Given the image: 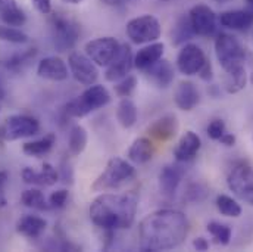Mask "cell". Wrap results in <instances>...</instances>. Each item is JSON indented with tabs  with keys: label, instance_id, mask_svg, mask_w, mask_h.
<instances>
[{
	"label": "cell",
	"instance_id": "cell-5",
	"mask_svg": "<svg viewBox=\"0 0 253 252\" xmlns=\"http://www.w3.org/2000/svg\"><path fill=\"white\" fill-rule=\"evenodd\" d=\"M215 53L225 72L234 71L240 66H245L246 49L243 45L231 34L221 33L215 39Z\"/></svg>",
	"mask_w": 253,
	"mask_h": 252
},
{
	"label": "cell",
	"instance_id": "cell-1",
	"mask_svg": "<svg viewBox=\"0 0 253 252\" xmlns=\"http://www.w3.org/2000/svg\"><path fill=\"white\" fill-rule=\"evenodd\" d=\"M189 235V220L178 211L164 208L150 212L138 224L141 251H168L178 248Z\"/></svg>",
	"mask_w": 253,
	"mask_h": 252
},
{
	"label": "cell",
	"instance_id": "cell-27",
	"mask_svg": "<svg viewBox=\"0 0 253 252\" xmlns=\"http://www.w3.org/2000/svg\"><path fill=\"white\" fill-rule=\"evenodd\" d=\"M55 143H56V134L55 133H47L42 139H37V140L24 143L22 152L25 155H28V156L40 158V156L49 153L52 151V148L55 146Z\"/></svg>",
	"mask_w": 253,
	"mask_h": 252
},
{
	"label": "cell",
	"instance_id": "cell-12",
	"mask_svg": "<svg viewBox=\"0 0 253 252\" xmlns=\"http://www.w3.org/2000/svg\"><path fill=\"white\" fill-rule=\"evenodd\" d=\"M68 65L72 77L83 86L96 84L99 78L97 65L93 62L87 55L81 53H71L68 58Z\"/></svg>",
	"mask_w": 253,
	"mask_h": 252
},
{
	"label": "cell",
	"instance_id": "cell-2",
	"mask_svg": "<svg viewBox=\"0 0 253 252\" xmlns=\"http://www.w3.org/2000/svg\"><path fill=\"white\" fill-rule=\"evenodd\" d=\"M138 199L131 193H102L90 205V220L103 230H124L134 224Z\"/></svg>",
	"mask_w": 253,
	"mask_h": 252
},
{
	"label": "cell",
	"instance_id": "cell-11",
	"mask_svg": "<svg viewBox=\"0 0 253 252\" xmlns=\"http://www.w3.org/2000/svg\"><path fill=\"white\" fill-rule=\"evenodd\" d=\"M189 21L194 34L202 37H211L216 33L218 16L206 4H196L190 9Z\"/></svg>",
	"mask_w": 253,
	"mask_h": 252
},
{
	"label": "cell",
	"instance_id": "cell-49",
	"mask_svg": "<svg viewBox=\"0 0 253 252\" xmlns=\"http://www.w3.org/2000/svg\"><path fill=\"white\" fill-rule=\"evenodd\" d=\"M4 96V90H3V86H1V81H0V99H3Z\"/></svg>",
	"mask_w": 253,
	"mask_h": 252
},
{
	"label": "cell",
	"instance_id": "cell-8",
	"mask_svg": "<svg viewBox=\"0 0 253 252\" xmlns=\"http://www.w3.org/2000/svg\"><path fill=\"white\" fill-rule=\"evenodd\" d=\"M40 130V123L37 118L25 114H16L7 117L0 124V143L15 142L24 137L37 134Z\"/></svg>",
	"mask_w": 253,
	"mask_h": 252
},
{
	"label": "cell",
	"instance_id": "cell-37",
	"mask_svg": "<svg viewBox=\"0 0 253 252\" xmlns=\"http://www.w3.org/2000/svg\"><path fill=\"white\" fill-rule=\"evenodd\" d=\"M114 89H115V93L120 98H123V99L124 98H131L132 93L137 89V78L134 75H126L123 80H120V81L115 83Z\"/></svg>",
	"mask_w": 253,
	"mask_h": 252
},
{
	"label": "cell",
	"instance_id": "cell-22",
	"mask_svg": "<svg viewBox=\"0 0 253 252\" xmlns=\"http://www.w3.org/2000/svg\"><path fill=\"white\" fill-rule=\"evenodd\" d=\"M164 52H165V45L164 43H161V42L149 43L147 46L141 48L134 55V68L146 71L153 63H156L159 59H162Z\"/></svg>",
	"mask_w": 253,
	"mask_h": 252
},
{
	"label": "cell",
	"instance_id": "cell-41",
	"mask_svg": "<svg viewBox=\"0 0 253 252\" xmlns=\"http://www.w3.org/2000/svg\"><path fill=\"white\" fill-rule=\"evenodd\" d=\"M9 176L6 171H0V208H4L7 205V198H6V185H7Z\"/></svg>",
	"mask_w": 253,
	"mask_h": 252
},
{
	"label": "cell",
	"instance_id": "cell-7",
	"mask_svg": "<svg viewBox=\"0 0 253 252\" xmlns=\"http://www.w3.org/2000/svg\"><path fill=\"white\" fill-rule=\"evenodd\" d=\"M126 33L134 45H146L156 42L162 34L161 22L153 15H141L126 22Z\"/></svg>",
	"mask_w": 253,
	"mask_h": 252
},
{
	"label": "cell",
	"instance_id": "cell-3",
	"mask_svg": "<svg viewBox=\"0 0 253 252\" xmlns=\"http://www.w3.org/2000/svg\"><path fill=\"white\" fill-rule=\"evenodd\" d=\"M111 102V93L102 84L88 86L80 96L65 105V114L71 118H83Z\"/></svg>",
	"mask_w": 253,
	"mask_h": 252
},
{
	"label": "cell",
	"instance_id": "cell-39",
	"mask_svg": "<svg viewBox=\"0 0 253 252\" xmlns=\"http://www.w3.org/2000/svg\"><path fill=\"white\" fill-rule=\"evenodd\" d=\"M225 131H227V126H225L224 120H219V118L212 120V121L209 123L208 128H206L208 137L212 139V140H219V139L224 136Z\"/></svg>",
	"mask_w": 253,
	"mask_h": 252
},
{
	"label": "cell",
	"instance_id": "cell-17",
	"mask_svg": "<svg viewBox=\"0 0 253 252\" xmlns=\"http://www.w3.org/2000/svg\"><path fill=\"white\" fill-rule=\"evenodd\" d=\"M218 22L234 31H246L253 25V10L236 9V10H225L218 16Z\"/></svg>",
	"mask_w": 253,
	"mask_h": 252
},
{
	"label": "cell",
	"instance_id": "cell-21",
	"mask_svg": "<svg viewBox=\"0 0 253 252\" xmlns=\"http://www.w3.org/2000/svg\"><path fill=\"white\" fill-rule=\"evenodd\" d=\"M174 66L167 59H159L146 69V77L159 89H167L174 81Z\"/></svg>",
	"mask_w": 253,
	"mask_h": 252
},
{
	"label": "cell",
	"instance_id": "cell-28",
	"mask_svg": "<svg viewBox=\"0 0 253 252\" xmlns=\"http://www.w3.org/2000/svg\"><path fill=\"white\" fill-rule=\"evenodd\" d=\"M138 118V109L135 106V103L129 99V98H124L121 99V102L118 103L117 108V120L124 128H131L137 123Z\"/></svg>",
	"mask_w": 253,
	"mask_h": 252
},
{
	"label": "cell",
	"instance_id": "cell-40",
	"mask_svg": "<svg viewBox=\"0 0 253 252\" xmlns=\"http://www.w3.org/2000/svg\"><path fill=\"white\" fill-rule=\"evenodd\" d=\"M68 198H69V192L66 189L56 190V192H53V193L49 196V205H50V208L61 209V208H63V206L66 205Z\"/></svg>",
	"mask_w": 253,
	"mask_h": 252
},
{
	"label": "cell",
	"instance_id": "cell-14",
	"mask_svg": "<svg viewBox=\"0 0 253 252\" xmlns=\"http://www.w3.org/2000/svg\"><path fill=\"white\" fill-rule=\"evenodd\" d=\"M132 68H134V56H132L131 48L128 45H121L114 61L106 66L105 78L106 81L117 83L126 77Z\"/></svg>",
	"mask_w": 253,
	"mask_h": 252
},
{
	"label": "cell",
	"instance_id": "cell-45",
	"mask_svg": "<svg viewBox=\"0 0 253 252\" xmlns=\"http://www.w3.org/2000/svg\"><path fill=\"white\" fill-rule=\"evenodd\" d=\"M193 248H194L196 251H208V250H209V242H208L205 238H196V239L193 241Z\"/></svg>",
	"mask_w": 253,
	"mask_h": 252
},
{
	"label": "cell",
	"instance_id": "cell-9",
	"mask_svg": "<svg viewBox=\"0 0 253 252\" xmlns=\"http://www.w3.org/2000/svg\"><path fill=\"white\" fill-rule=\"evenodd\" d=\"M227 185L230 190L242 201L253 206V167L245 161L236 162L228 176Z\"/></svg>",
	"mask_w": 253,
	"mask_h": 252
},
{
	"label": "cell",
	"instance_id": "cell-30",
	"mask_svg": "<svg viewBox=\"0 0 253 252\" xmlns=\"http://www.w3.org/2000/svg\"><path fill=\"white\" fill-rule=\"evenodd\" d=\"M225 90L230 95L239 93L240 90H243L246 87L248 83V74H246V68L240 66L231 72H225Z\"/></svg>",
	"mask_w": 253,
	"mask_h": 252
},
{
	"label": "cell",
	"instance_id": "cell-20",
	"mask_svg": "<svg viewBox=\"0 0 253 252\" xmlns=\"http://www.w3.org/2000/svg\"><path fill=\"white\" fill-rule=\"evenodd\" d=\"M200 101L197 87L191 81H180L174 90V102L181 111H193Z\"/></svg>",
	"mask_w": 253,
	"mask_h": 252
},
{
	"label": "cell",
	"instance_id": "cell-31",
	"mask_svg": "<svg viewBox=\"0 0 253 252\" xmlns=\"http://www.w3.org/2000/svg\"><path fill=\"white\" fill-rule=\"evenodd\" d=\"M21 202L27 208H33L37 211H47L50 209L49 201H46L43 192L40 189H28L25 190L21 196Z\"/></svg>",
	"mask_w": 253,
	"mask_h": 252
},
{
	"label": "cell",
	"instance_id": "cell-4",
	"mask_svg": "<svg viewBox=\"0 0 253 252\" xmlns=\"http://www.w3.org/2000/svg\"><path fill=\"white\" fill-rule=\"evenodd\" d=\"M135 177V168L120 156H114L108 161L105 170L100 176L93 182V192H106V190L118 189L123 185L131 182Z\"/></svg>",
	"mask_w": 253,
	"mask_h": 252
},
{
	"label": "cell",
	"instance_id": "cell-13",
	"mask_svg": "<svg viewBox=\"0 0 253 252\" xmlns=\"http://www.w3.org/2000/svg\"><path fill=\"white\" fill-rule=\"evenodd\" d=\"M208 61L202 48L194 43H187L181 48L177 56V68L184 75H196L202 69V66Z\"/></svg>",
	"mask_w": 253,
	"mask_h": 252
},
{
	"label": "cell",
	"instance_id": "cell-24",
	"mask_svg": "<svg viewBox=\"0 0 253 252\" xmlns=\"http://www.w3.org/2000/svg\"><path fill=\"white\" fill-rule=\"evenodd\" d=\"M47 227V221L39 215H24L16 221V232L25 238L37 239L40 238Z\"/></svg>",
	"mask_w": 253,
	"mask_h": 252
},
{
	"label": "cell",
	"instance_id": "cell-47",
	"mask_svg": "<svg viewBox=\"0 0 253 252\" xmlns=\"http://www.w3.org/2000/svg\"><path fill=\"white\" fill-rule=\"evenodd\" d=\"M100 1H103L105 4H109V6H120V4H123L124 0H100Z\"/></svg>",
	"mask_w": 253,
	"mask_h": 252
},
{
	"label": "cell",
	"instance_id": "cell-50",
	"mask_svg": "<svg viewBox=\"0 0 253 252\" xmlns=\"http://www.w3.org/2000/svg\"><path fill=\"white\" fill-rule=\"evenodd\" d=\"M212 1H216V3H228L231 0H212Z\"/></svg>",
	"mask_w": 253,
	"mask_h": 252
},
{
	"label": "cell",
	"instance_id": "cell-19",
	"mask_svg": "<svg viewBox=\"0 0 253 252\" xmlns=\"http://www.w3.org/2000/svg\"><path fill=\"white\" fill-rule=\"evenodd\" d=\"M184 177V170L178 165H165L159 173V190L165 198H174Z\"/></svg>",
	"mask_w": 253,
	"mask_h": 252
},
{
	"label": "cell",
	"instance_id": "cell-34",
	"mask_svg": "<svg viewBox=\"0 0 253 252\" xmlns=\"http://www.w3.org/2000/svg\"><path fill=\"white\" fill-rule=\"evenodd\" d=\"M215 203H216L218 211L222 215H225V217L237 218V217L242 215V206H240V203L236 199H233L231 196H228V195H218Z\"/></svg>",
	"mask_w": 253,
	"mask_h": 252
},
{
	"label": "cell",
	"instance_id": "cell-18",
	"mask_svg": "<svg viewBox=\"0 0 253 252\" xmlns=\"http://www.w3.org/2000/svg\"><path fill=\"white\" fill-rule=\"evenodd\" d=\"M37 75L50 81H65L69 72L66 63L59 56H47L37 65Z\"/></svg>",
	"mask_w": 253,
	"mask_h": 252
},
{
	"label": "cell",
	"instance_id": "cell-46",
	"mask_svg": "<svg viewBox=\"0 0 253 252\" xmlns=\"http://www.w3.org/2000/svg\"><path fill=\"white\" fill-rule=\"evenodd\" d=\"M62 180H63V183H72V170H71V165L68 164L66 165V162H63V168H62Z\"/></svg>",
	"mask_w": 253,
	"mask_h": 252
},
{
	"label": "cell",
	"instance_id": "cell-42",
	"mask_svg": "<svg viewBox=\"0 0 253 252\" xmlns=\"http://www.w3.org/2000/svg\"><path fill=\"white\" fill-rule=\"evenodd\" d=\"M31 1L40 13L49 15L52 12V0H31Z\"/></svg>",
	"mask_w": 253,
	"mask_h": 252
},
{
	"label": "cell",
	"instance_id": "cell-52",
	"mask_svg": "<svg viewBox=\"0 0 253 252\" xmlns=\"http://www.w3.org/2000/svg\"><path fill=\"white\" fill-rule=\"evenodd\" d=\"M248 1H249V4L253 7V0H248Z\"/></svg>",
	"mask_w": 253,
	"mask_h": 252
},
{
	"label": "cell",
	"instance_id": "cell-29",
	"mask_svg": "<svg viewBox=\"0 0 253 252\" xmlns=\"http://www.w3.org/2000/svg\"><path fill=\"white\" fill-rule=\"evenodd\" d=\"M87 140H88V134L84 127L80 124L72 127L69 131V139H68L69 153L74 156H78L80 153H83L87 146Z\"/></svg>",
	"mask_w": 253,
	"mask_h": 252
},
{
	"label": "cell",
	"instance_id": "cell-43",
	"mask_svg": "<svg viewBox=\"0 0 253 252\" xmlns=\"http://www.w3.org/2000/svg\"><path fill=\"white\" fill-rule=\"evenodd\" d=\"M199 77L203 80V81H211L213 78V69H212V63L208 59L205 65L202 66V69L199 71Z\"/></svg>",
	"mask_w": 253,
	"mask_h": 252
},
{
	"label": "cell",
	"instance_id": "cell-23",
	"mask_svg": "<svg viewBox=\"0 0 253 252\" xmlns=\"http://www.w3.org/2000/svg\"><path fill=\"white\" fill-rule=\"evenodd\" d=\"M177 131H178V120L175 115H165V117L156 120L147 128L149 136L159 142L171 140L177 134Z\"/></svg>",
	"mask_w": 253,
	"mask_h": 252
},
{
	"label": "cell",
	"instance_id": "cell-10",
	"mask_svg": "<svg viewBox=\"0 0 253 252\" xmlns=\"http://www.w3.org/2000/svg\"><path fill=\"white\" fill-rule=\"evenodd\" d=\"M120 43L114 37H99L85 43V55L97 66H108L120 50Z\"/></svg>",
	"mask_w": 253,
	"mask_h": 252
},
{
	"label": "cell",
	"instance_id": "cell-16",
	"mask_svg": "<svg viewBox=\"0 0 253 252\" xmlns=\"http://www.w3.org/2000/svg\"><path fill=\"white\" fill-rule=\"evenodd\" d=\"M202 148V140L194 131H186L181 139L178 140L175 149H174V158L178 162H189L194 159Z\"/></svg>",
	"mask_w": 253,
	"mask_h": 252
},
{
	"label": "cell",
	"instance_id": "cell-26",
	"mask_svg": "<svg viewBox=\"0 0 253 252\" xmlns=\"http://www.w3.org/2000/svg\"><path fill=\"white\" fill-rule=\"evenodd\" d=\"M0 19L10 27H22L27 22V15L16 0H0Z\"/></svg>",
	"mask_w": 253,
	"mask_h": 252
},
{
	"label": "cell",
	"instance_id": "cell-51",
	"mask_svg": "<svg viewBox=\"0 0 253 252\" xmlns=\"http://www.w3.org/2000/svg\"><path fill=\"white\" fill-rule=\"evenodd\" d=\"M251 81H252V84H253V69H252V74H251Z\"/></svg>",
	"mask_w": 253,
	"mask_h": 252
},
{
	"label": "cell",
	"instance_id": "cell-35",
	"mask_svg": "<svg viewBox=\"0 0 253 252\" xmlns=\"http://www.w3.org/2000/svg\"><path fill=\"white\" fill-rule=\"evenodd\" d=\"M206 230L212 235L216 244L221 245H228L233 236V230L228 224L219 223V221H209L206 226Z\"/></svg>",
	"mask_w": 253,
	"mask_h": 252
},
{
	"label": "cell",
	"instance_id": "cell-36",
	"mask_svg": "<svg viewBox=\"0 0 253 252\" xmlns=\"http://www.w3.org/2000/svg\"><path fill=\"white\" fill-rule=\"evenodd\" d=\"M0 40L13 43V45H25V43H28L30 37L16 27L0 25Z\"/></svg>",
	"mask_w": 253,
	"mask_h": 252
},
{
	"label": "cell",
	"instance_id": "cell-33",
	"mask_svg": "<svg viewBox=\"0 0 253 252\" xmlns=\"http://www.w3.org/2000/svg\"><path fill=\"white\" fill-rule=\"evenodd\" d=\"M37 55V50L36 49H28L27 52H22V53H16L13 56H10L9 59L4 61V68L12 71V72H21L24 71L30 62L34 59V56Z\"/></svg>",
	"mask_w": 253,
	"mask_h": 252
},
{
	"label": "cell",
	"instance_id": "cell-32",
	"mask_svg": "<svg viewBox=\"0 0 253 252\" xmlns=\"http://www.w3.org/2000/svg\"><path fill=\"white\" fill-rule=\"evenodd\" d=\"M193 34H194V31L190 25L189 16H181L175 22V27L172 28L171 39L175 46H180V45H186V42H189L193 37Z\"/></svg>",
	"mask_w": 253,
	"mask_h": 252
},
{
	"label": "cell",
	"instance_id": "cell-48",
	"mask_svg": "<svg viewBox=\"0 0 253 252\" xmlns=\"http://www.w3.org/2000/svg\"><path fill=\"white\" fill-rule=\"evenodd\" d=\"M63 3H69V4H80L83 3L84 0H62Z\"/></svg>",
	"mask_w": 253,
	"mask_h": 252
},
{
	"label": "cell",
	"instance_id": "cell-6",
	"mask_svg": "<svg viewBox=\"0 0 253 252\" xmlns=\"http://www.w3.org/2000/svg\"><path fill=\"white\" fill-rule=\"evenodd\" d=\"M50 28H52V40L53 46L59 52H66L72 49L78 39H80V25L69 16L63 13H53L50 18Z\"/></svg>",
	"mask_w": 253,
	"mask_h": 252
},
{
	"label": "cell",
	"instance_id": "cell-53",
	"mask_svg": "<svg viewBox=\"0 0 253 252\" xmlns=\"http://www.w3.org/2000/svg\"><path fill=\"white\" fill-rule=\"evenodd\" d=\"M165 1H167V0H165Z\"/></svg>",
	"mask_w": 253,
	"mask_h": 252
},
{
	"label": "cell",
	"instance_id": "cell-44",
	"mask_svg": "<svg viewBox=\"0 0 253 252\" xmlns=\"http://www.w3.org/2000/svg\"><path fill=\"white\" fill-rule=\"evenodd\" d=\"M236 136L233 134V133H228V131H225L224 133V136L218 140L219 143H222L224 146H227V148H231V146H234L236 145Z\"/></svg>",
	"mask_w": 253,
	"mask_h": 252
},
{
	"label": "cell",
	"instance_id": "cell-15",
	"mask_svg": "<svg viewBox=\"0 0 253 252\" xmlns=\"http://www.w3.org/2000/svg\"><path fill=\"white\" fill-rule=\"evenodd\" d=\"M21 176H22L24 183L36 185V186H53L59 180L58 170L52 164H49V162L43 164L40 171H36L31 167H25L22 170Z\"/></svg>",
	"mask_w": 253,
	"mask_h": 252
},
{
	"label": "cell",
	"instance_id": "cell-25",
	"mask_svg": "<svg viewBox=\"0 0 253 252\" xmlns=\"http://www.w3.org/2000/svg\"><path fill=\"white\" fill-rule=\"evenodd\" d=\"M128 159L134 164H147L153 158V143L147 137H138L132 142L126 153Z\"/></svg>",
	"mask_w": 253,
	"mask_h": 252
},
{
	"label": "cell",
	"instance_id": "cell-38",
	"mask_svg": "<svg viewBox=\"0 0 253 252\" xmlns=\"http://www.w3.org/2000/svg\"><path fill=\"white\" fill-rule=\"evenodd\" d=\"M209 189L203 183H191L184 192V198L189 202H202L208 198Z\"/></svg>",
	"mask_w": 253,
	"mask_h": 252
}]
</instances>
